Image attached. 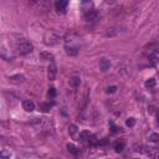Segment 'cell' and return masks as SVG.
I'll return each mask as SVG.
<instances>
[{
	"instance_id": "obj_1",
	"label": "cell",
	"mask_w": 159,
	"mask_h": 159,
	"mask_svg": "<svg viewBox=\"0 0 159 159\" xmlns=\"http://www.w3.org/2000/svg\"><path fill=\"white\" fill-rule=\"evenodd\" d=\"M16 50L20 55H27V53H31L34 51V45L30 41L22 39V40L16 42Z\"/></svg>"
},
{
	"instance_id": "obj_2",
	"label": "cell",
	"mask_w": 159,
	"mask_h": 159,
	"mask_svg": "<svg viewBox=\"0 0 159 159\" xmlns=\"http://www.w3.org/2000/svg\"><path fill=\"white\" fill-rule=\"evenodd\" d=\"M60 39H61V36H60V34H58L57 31L50 30V31H47V32L45 34V36H43V42H45V45H47V46H53V45H56V43L60 42Z\"/></svg>"
},
{
	"instance_id": "obj_3",
	"label": "cell",
	"mask_w": 159,
	"mask_h": 159,
	"mask_svg": "<svg viewBox=\"0 0 159 159\" xmlns=\"http://www.w3.org/2000/svg\"><path fill=\"white\" fill-rule=\"evenodd\" d=\"M31 6L39 14H46L50 10V1L48 0H36L34 4H31Z\"/></svg>"
},
{
	"instance_id": "obj_4",
	"label": "cell",
	"mask_w": 159,
	"mask_h": 159,
	"mask_svg": "<svg viewBox=\"0 0 159 159\" xmlns=\"http://www.w3.org/2000/svg\"><path fill=\"white\" fill-rule=\"evenodd\" d=\"M99 17V12L98 10H94V9H89V10H86L83 12V19L87 21V22H94L97 21Z\"/></svg>"
},
{
	"instance_id": "obj_5",
	"label": "cell",
	"mask_w": 159,
	"mask_h": 159,
	"mask_svg": "<svg viewBox=\"0 0 159 159\" xmlns=\"http://www.w3.org/2000/svg\"><path fill=\"white\" fill-rule=\"evenodd\" d=\"M56 75H57V66L53 61H51L48 65V68H47V77L50 81H55Z\"/></svg>"
},
{
	"instance_id": "obj_6",
	"label": "cell",
	"mask_w": 159,
	"mask_h": 159,
	"mask_svg": "<svg viewBox=\"0 0 159 159\" xmlns=\"http://www.w3.org/2000/svg\"><path fill=\"white\" fill-rule=\"evenodd\" d=\"M88 102H89V89L87 88L86 92H84V94H83V97H82V99H81V102L78 103V109H80L81 112H83V111L87 108Z\"/></svg>"
},
{
	"instance_id": "obj_7",
	"label": "cell",
	"mask_w": 159,
	"mask_h": 159,
	"mask_svg": "<svg viewBox=\"0 0 159 159\" xmlns=\"http://www.w3.org/2000/svg\"><path fill=\"white\" fill-rule=\"evenodd\" d=\"M65 51L68 56H77L78 52H80V47L77 45H66Z\"/></svg>"
},
{
	"instance_id": "obj_8",
	"label": "cell",
	"mask_w": 159,
	"mask_h": 159,
	"mask_svg": "<svg viewBox=\"0 0 159 159\" xmlns=\"http://www.w3.org/2000/svg\"><path fill=\"white\" fill-rule=\"evenodd\" d=\"M68 6V0H56L55 1V7L58 12H63Z\"/></svg>"
},
{
	"instance_id": "obj_9",
	"label": "cell",
	"mask_w": 159,
	"mask_h": 159,
	"mask_svg": "<svg viewBox=\"0 0 159 159\" xmlns=\"http://www.w3.org/2000/svg\"><path fill=\"white\" fill-rule=\"evenodd\" d=\"M9 81H10L11 83H15V84H21V83L25 82V76H24V75H20V73L12 75V76L9 77Z\"/></svg>"
},
{
	"instance_id": "obj_10",
	"label": "cell",
	"mask_w": 159,
	"mask_h": 159,
	"mask_svg": "<svg viewBox=\"0 0 159 159\" xmlns=\"http://www.w3.org/2000/svg\"><path fill=\"white\" fill-rule=\"evenodd\" d=\"M113 148H114V150H116L117 153H122V152L124 150V148H125V140H124V139H118V140H116L114 144H113Z\"/></svg>"
},
{
	"instance_id": "obj_11",
	"label": "cell",
	"mask_w": 159,
	"mask_h": 159,
	"mask_svg": "<svg viewBox=\"0 0 159 159\" xmlns=\"http://www.w3.org/2000/svg\"><path fill=\"white\" fill-rule=\"evenodd\" d=\"M119 32H120V27H119V26H113V27H109V29L106 30L104 36H106V37H112V36L118 35Z\"/></svg>"
},
{
	"instance_id": "obj_12",
	"label": "cell",
	"mask_w": 159,
	"mask_h": 159,
	"mask_svg": "<svg viewBox=\"0 0 159 159\" xmlns=\"http://www.w3.org/2000/svg\"><path fill=\"white\" fill-rule=\"evenodd\" d=\"M22 108L26 112H32L35 109V103L31 99H24L22 101Z\"/></svg>"
},
{
	"instance_id": "obj_13",
	"label": "cell",
	"mask_w": 159,
	"mask_h": 159,
	"mask_svg": "<svg viewBox=\"0 0 159 159\" xmlns=\"http://www.w3.org/2000/svg\"><path fill=\"white\" fill-rule=\"evenodd\" d=\"M111 61L108 60V58H101V61H99V68H101V71H103V72H106V71H108L109 68H111Z\"/></svg>"
},
{
	"instance_id": "obj_14",
	"label": "cell",
	"mask_w": 159,
	"mask_h": 159,
	"mask_svg": "<svg viewBox=\"0 0 159 159\" xmlns=\"http://www.w3.org/2000/svg\"><path fill=\"white\" fill-rule=\"evenodd\" d=\"M52 106H53V103H50V102H42V103L39 104V111H40V112H43V113H47V112L51 111Z\"/></svg>"
},
{
	"instance_id": "obj_15",
	"label": "cell",
	"mask_w": 159,
	"mask_h": 159,
	"mask_svg": "<svg viewBox=\"0 0 159 159\" xmlns=\"http://www.w3.org/2000/svg\"><path fill=\"white\" fill-rule=\"evenodd\" d=\"M66 148H67V152H68L70 154L75 155V157H78V155L81 154V149H78V148H77L76 145H73V144H67Z\"/></svg>"
},
{
	"instance_id": "obj_16",
	"label": "cell",
	"mask_w": 159,
	"mask_h": 159,
	"mask_svg": "<svg viewBox=\"0 0 159 159\" xmlns=\"http://www.w3.org/2000/svg\"><path fill=\"white\" fill-rule=\"evenodd\" d=\"M147 57H148V61H149L150 66H155L158 63V52H152V53L147 55Z\"/></svg>"
},
{
	"instance_id": "obj_17",
	"label": "cell",
	"mask_w": 159,
	"mask_h": 159,
	"mask_svg": "<svg viewBox=\"0 0 159 159\" xmlns=\"http://www.w3.org/2000/svg\"><path fill=\"white\" fill-rule=\"evenodd\" d=\"M40 58L43 61H53V55L51 52L42 51V52H40Z\"/></svg>"
},
{
	"instance_id": "obj_18",
	"label": "cell",
	"mask_w": 159,
	"mask_h": 159,
	"mask_svg": "<svg viewBox=\"0 0 159 159\" xmlns=\"http://www.w3.org/2000/svg\"><path fill=\"white\" fill-rule=\"evenodd\" d=\"M81 84V78L80 77H77V76H73V77H71L70 78V86H72V87H78Z\"/></svg>"
},
{
	"instance_id": "obj_19",
	"label": "cell",
	"mask_w": 159,
	"mask_h": 159,
	"mask_svg": "<svg viewBox=\"0 0 159 159\" xmlns=\"http://www.w3.org/2000/svg\"><path fill=\"white\" fill-rule=\"evenodd\" d=\"M89 137H91V133H89L88 130H82V132L80 133V135H78V140L86 142V140H88Z\"/></svg>"
},
{
	"instance_id": "obj_20",
	"label": "cell",
	"mask_w": 159,
	"mask_h": 159,
	"mask_svg": "<svg viewBox=\"0 0 159 159\" xmlns=\"http://www.w3.org/2000/svg\"><path fill=\"white\" fill-rule=\"evenodd\" d=\"M68 134H70L71 137H75V135L77 134V125H76V124H71V125L68 127Z\"/></svg>"
},
{
	"instance_id": "obj_21",
	"label": "cell",
	"mask_w": 159,
	"mask_h": 159,
	"mask_svg": "<svg viewBox=\"0 0 159 159\" xmlns=\"http://www.w3.org/2000/svg\"><path fill=\"white\" fill-rule=\"evenodd\" d=\"M155 84H157L155 78H149V80L145 81V87H147V88H153Z\"/></svg>"
},
{
	"instance_id": "obj_22",
	"label": "cell",
	"mask_w": 159,
	"mask_h": 159,
	"mask_svg": "<svg viewBox=\"0 0 159 159\" xmlns=\"http://www.w3.org/2000/svg\"><path fill=\"white\" fill-rule=\"evenodd\" d=\"M88 142H89L91 145H98V144H99V140H98L94 135H92V134H91V137L88 138Z\"/></svg>"
},
{
	"instance_id": "obj_23",
	"label": "cell",
	"mask_w": 159,
	"mask_h": 159,
	"mask_svg": "<svg viewBox=\"0 0 159 159\" xmlns=\"http://www.w3.org/2000/svg\"><path fill=\"white\" fill-rule=\"evenodd\" d=\"M149 139L153 143H159V133H152L150 137H149Z\"/></svg>"
},
{
	"instance_id": "obj_24",
	"label": "cell",
	"mask_w": 159,
	"mask_h": 159,
	"mask_svg": "<svg viewBox=\"0 0 159 159\" xmlns=\"http://www.w3.org/2000/svg\"><path fill=\"white\" fill-rule=\"evenodd\" d=\"M125 124H127L128 127H133V125L135 124V119H134V118H128L127 122H125Z\"/></svg>"
},
{
	"instance_id": "obj_25",
	"label": "cell",
	"mask_w": 159,
	"mask_h": 159,
	"mask_svg": "<svg viewBox=\"0 0 159 159\" xmlns=\"http://www.w3.org/2000/svg\"><path fill=\"white\" fill-rule=\"evenodd\" d=\"M48 96H50V97H55V96H56V89H55V87H50V88H48Z\"/></svg>"
},
{
	"instance_id": "obj_26",
	"label": "cell",
	"mask_w": 159,
	"mask_h": 159,
	"mask_svg": "<svg viewBox=\"0 0 159 159\" xmlns=\"http://www.w3.org/2000/svg\"><path fill=\"white\" fill-rule=\"evenodd\" d=\"M116 89H117V87H116V86H111V87H108V88H107V93H114V92H116Z\"/></svg>"
},
{
	"instance_id": "obj_27",
	"label": "cell",
	"mask_w": 159,
	"mask_h": 159,
	"mask_svg": "<svg viewBox=\"0 0 159 159\" xmlns=\"http://www.w3.org/2000/svg\"><path fill=\"white\" fill-rule=\"evenodd\" d=\"M81 2H82L83 6H84V5H88V6H89V5L92 4V0H81Z\"/></svg>"
},
{
	"instance_id": "obj_28",
	"label": "cell",
	"mask_w": 159,
	"mask_h": 159,
	"mask_svg": "<svg viewBox=\"0 0 159 159\" xmlns=\"http://www.w3.org/2000/svg\"><path fill=\"white\" fill-rule=\"evenodd\" d=\"M118 0H104V2L107 4V5H113V4H116Z\"/></svg>"
},
{
	"instance_id": "obj_29",
	"label": "cell",
	"mask_w": 159,
	"mask_h": 159,
	"mask_svg": "<svg viewBox=\"0 0 159 159\" xmlns=\"http://www.w3.org/2000/svg\"><path fill=\"white\" fill-rule=\"evenodd\" d=\"M154 109H155V108H154V107H153V106H150V107H149V109H148V111H149V113H154Z\"/></svg>"
},
{
	"instance_id": "obj_30",
	"label": "cell",
	"mask_w": 159,
	"mask_h": 159,
	"mask_svg": "<svg viewBox=\"0 0 159 159\" xmlns=\"http://www.w3.org/2000/svg\"><path fill=\"white\" fill-rule=\"evenodd\" d=\"M1 157H10L9 153H5V152H1Z\"/></svg>"
},
{
	"instance_id": "obj_31",
	"label": "cell",
	"mask_w": 159,
	"mask_h": 159,
	"mask_svg": "<svg viewBox=\"0 0 159 159\" xmlns=\"http://www.w3.org/2000/svg\"><path fill=\"white\" fill-rule=\"evenodd\" d=\"M157 125L159 127V113H158V116H157Z\"/></svg>"
},
{
	"instance_id": "obj_32",
	"label": "cell",
	"mask_w": 159,
	"mask_h": 159,
	"mask_svg": "<svg viewBox=\"0 0 159 159\" xmlns=\"http://www.w3.org/2000/svg\"><path fill=\"white\" fill-rule=\"evenodd\" d=\"M27 1H29V2H30V5H31V4H34L36 0H27Z\"/></svg>"
}]
</instances>
